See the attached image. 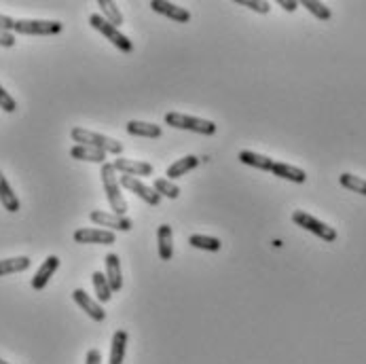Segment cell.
Listing matches in <instances>:
<instances>
[{"instance_id":"cell-17","label":"cell","mask_w":366,"mask_h":364,"mask_svg":"<svg viewBox=\"0 0 366 364\" xmlns=\"http://www.w3.org/2000/svg\"><path fill=\"white\" fill-rule=\"evenodd\" d=\"M199 165V157L197 155H186V157H182V159H178V161H174L172 165L167 167V172H165V176H167V180H178L180 176H184V174H188V172H193L195 167Z\"/></svg>"},{"instance_id":"cell-23","label":"cell","mask_w":366,"mask_h":364,"mask_svg":"<svg viewBox=\"0 0 366 364\" xmlns=\"http://www.w3.org/2000/svg\"><path fill=\"white\" fill-rule=\"evenodd\" d=\"M32 265L28 256H15V258H3L0 260V278L11 276V274H21Z\"/></svg>"},{"instance_id":"cell-20","label":"cell","mask_w":366,"mask_h":364,"mask_svg":"<svg viewBox=\"0 0 366 364\" xmlns=\"http://www.w3.org/2000/svg\"><path fill=\"white\" fill-rule=\"evenodd\" d=\"M0 204H3V208H5L7 212H11V214L19 212V208H21V204H19L17 195L13 193V189H11V184H9V180L3 176V172H0Z\"/></svg>"},{"instance_id":"cell-28","label":"cell","mask_w":366,"mask_h":364,"mask_svg":"<svg viewBox=\"0 0 366 364\" xmlns=\"http://www.w3.org/2000/svg\"><path fill=\"white\" fill-rule=\"evenodd\" d=\"M339 182H341V186H345L347 191H352V193H360V195L366 197V180H364V178L345 172V174H341V176H339Z\"/></svg>"},{"instance_id":"cell-31","label":"cell","mask_w":366,"mask_h":364,"mask_svg":"<svg viewBox=\"0 0 366 364\" xmlns=\"http://www.w3.org/2000/svg\"><path fill=\"white\" fill-rule=\"evenodd\" d=\"M0 108H3L5 112H15L17 110V102L11 98L9 91H5L3 85H0Z\"/></svg>"},{"instance_id":"cell-32","label":"cell","mask_w":366,"mask_h":364,"mask_svg":"<svg viewBox=\"0 0 366 364\" xmlns=\"http://www.w3.org/2000/svg\"><path fill=\"white\" fill-rule=\"evenodd\" d=\"M13 26H15V19H13V17H9V15H3V13H0V30L11 32V30H13Z\"/></svg>"},{"instance_id":"cell-18","label":"cell","mask_w":366,"mask_h":364,"mask_svg":"<svg viewBox=\"0 0 366 364\" xmlns=\"http://www.w3.org/2000/svg\"><path fill=\"white\" fill-rule=\"evenodd\" d=\"M125 130H127L130 136H138V138H151V140H157V138L163 136L161 125H157V123H146V121H127Z\"/></svg>"},{"instance_id":"cell-25","label":"cell","mask_w":366,"mask_h":364,"mask_svg":"<svg viewBox=\"0 0 366 364\" xmlns=\"http://www.w3.org/2000/svg\"><path fill=\"white\" fill-rule=\"evenodd\" d=\"M188 244L197 250H206V252H218L223 248V241L218 237H210V235H191Z\"/></svg>"},{"instance_id":"cell-4","label":"cell","mask_w":366,"mask_h":364,"mask_svg":"<svg viewBox=\"0 0 366 364\" xmlns=\"http://www.w3.org/2000/svg\"><path fill=\"white\" fill-rule=\"evenodd\" d=\"M89 26H91L93 30L100 32L102 36H106L121 53H132V51H134V43H132L123 32H119V28L110 26V23H108L102 15H95V13L89 15Z\"/></svg>"},{"instance_id":"cell-5","label":"cell","mask_w":366,"mask_h":364,"mask_svg":"<svg viewBox=\"0 0 366 364\" xmlns=\"http://www.w3.org/2000/svg\"><path fill=\"white\" fill-rule=\"evenodd\" d=\"M13 30L26 36H56L64 30V23L47 19H15Z\"/></svg>"},{"instance_id":"cell-36","label":"cell","mask_w":366,"mask_h":364,"mask_svg":"<svg viewBox=\"0 0 366 364\" xmlns=\"http://www.w3.org/2000/svg\"><path fill=\"white\" fill-rule=\"evenodd\" d=\"M0 364H11V362H5L3 358H0Z\"/></svg>"},{"instance_id":"cell-24","label":"cell","mask_w":366,"mask_h":364,"mask_svg":"<svg viewBox=\"0 0 366 364\" xmlns=\"http://www.w3.org/2000/svg\"><path fill=\"white\" fill-rule=\"evenodd\" d=\"M91 282H93V288H95V301L97 303H108L110 297H112V290H110V284H108L106 276L100 274V271H93L91 274Z\"/></svg>"},{"instance_id":"cell-21","label":"cell","mask_w":366,"mask_h":364,"mask_svg":"<svg viewBox=\"0 0 366 364\" xmlns=\"http://www.w3.org/2000/svg\"><path fill=\"white\" fill-rule=\"evenodd\" d=\"M70 157L72 159H79V161H89V163H106V153L104 151H97V149H91V147H77L70 149Z\"/></svg>"},{"instance_id":"cell-34","label":"cell","mask_w":366,"mask_h":364,"mask_svg":"<svg viewBox=\"0 0 366 364\" xmlns=\"http://www.w3.org/2000/svg\"><path fill=\"white\" fill-rule=\"evenodd\" d=\"M278 5H280L284 11H288V13H295L301 3H297V0H278Z\"/></svg>"},{"instance_id":"cell-12","label":"cell","mask_w":366,"mask_h":364,"mask_svg":"<svg viewBox=\"0 0 366 364\" xmlns=\"http://www.w3.org/2000/svg\"><path fill=\"white\" fill-rule=\"evenodd\" d=\"M151 9L159 15H165L169 19H174L178 23H188L191 21V11H186L184 7H178L174 3H167V0H153L151 3Z\"/></svg>"},{"instance_id":"cell-7","label":"cell","mask_w":366,"mask_h":364,"mask_svg":"<svg viewBox=\"0 0 366 364\" xmlns=\"http://www.w3.org/2000/svg\"><path fill=\"white\" fill-rule=\"evenodd\" d=\"M89 221L95 223L97 227H106V231H132L134 223L130 221L127 216H119L112 212H102V210H93L89 212Z\"/></svg>"},{"instance_id":"cell-14","label":"cell","mask_w":366,"mask_h":364,"mask_svg":"<svg viewBox=\"0 0 366 364\" xmlns=\"http://www.w3.org/2000/svg\"><path fill=\"white\" fill-rule=\"evenodd\" d=\"M58 269H60V258H58L56 254L47 256V258H45V263L38 267L36 276L32 278V288H34V290H42V288L49 284V280L53 278V274H56Z\"/></svg>"},{"instance_id":"cell-29","label":"cell","mask_w":366,"mask_h":364,"mask_svg":"<svg viewBox=\"0 0 366 364\" xmlns=\"http://www.w3.org/2000/svg\"><path fill=\"white\" fill-rule=\"evenodd\" d=\"M301 7H305L313 17H318V19H322V21L332 19V11H330L324 3H318V0H303Z\"/></svg>"},{"instance_id":"cell-30","label":"cell","mask_w":366,"mask_h":364,"mask_svg":"<svg viewBox=\"0 0 366 364\" xmlns=\"http://www.w3.org/2000/svg\"><path fill=\"white\" fill-rule=\"evenodd\" d=\"M237 5H241V7H248L250 11H256V13H263V15H267L271 11V5L267 3V0H235Z\"/></svg>"},{"instance_id":"cell-35","label":"cell","mask_w":366,"mask_h":364,"mask_svg":"<svg viewBox=\"0 0 366 364\" xmlns=\"http://www.w3.org/2000/svg\"><path fill=\"white\" fill-rule=\"evenodd\" d=\"M0 47H15V36L11 32L0 30Z\"/></svg>"},{"instance_id":"cell-13","label":"cell","mask_w":366,"mask_h":364,"mask_svg":"<svg viewBox=\"0 0 366 364\" xmlns=\"http://www.w3.org/2000/svg\"><path fill=\"white\" fill-rule=\"evenodd\" d=\"M127 345H130V332L125 328H119L112 335V341H110L108 364H123L125 362V354H127Z\"/></svg>"},{"instance_id":"cell-26","label":"cell","mask_w":366,"mask_h":364,"mask_svg":"<svg viewBox=\"0 0 366 364\" xmlns=\"http://www.w3.org/2000/svg\"><path fill=\"white\" fill-rule=\"evenodd\" d=\"M97 7H100L102 17L110 23V26L119 28L121 23H123V15H121V11L117 9V5L110 3V0H97Z\"/></svg>"},{"instance_id":"cell-10","label":"cell","mask_w":366,"mask_h":364,"mask_svg":"<svg viewBox=\"0 0 366 364\" xmlns=\"http://www.w3.org/2000/svg\"><path fill=\"white\" fill-rule=\"evenodd\" d=\"M72 299H75V303L89 315L91 320H95V322H104L106 320V311H104V307L97 303L95 299H91L83 288H77L75 293H72Z\"/></svg>"},{"instance_id":"cell-11","label":"cell","mask_w":366,"mask_h":364,"mask_svg":"<svg viewBox=\"0 0 366 364\" xmlns=\"http://www.w3.org/2000/svg\"><path fill=\"white\" fill-rule=\"evenodd\" d=\"M72 237H75L77 244H97V246L114 244V233L106 229H79Z\"/></svg>"},{"instance_id":"cell-9","label":"cell","mask_w":366,"mask_h":364,"mask_svg":"<svg viewBox=\"0 0 366 364\" xmlns=\"http://www.w3.org/2000/svg\"><path fill=\"white\" fill-rule=\"evenodd\" d=\"M114 169L117 172H121L123 176H153L155 174V167L151 163H146V161H134V159H125V157H119L114 159Z\"/></svg>"},{"instance_id":"cell-19","label":"cell","mask_w":366,"mask_h":364,"mask_svg":"<svg viewBox=\"0 0 366 364\" xmlns=\"http://www.w3.org/2000/svg\"><path fill=\"white\" fill-rule=\"evenodd\" d=\"M157 244H159L161 260H172V256H174V233H172V227L161 225L157 229Z\"/></svg>"},{"instance_id":"cell-16","label":"cell","mask_w":366,"mask_h":364,"mask_svg":"<svg viewBox=\"0 0 366 364\" xmlns=\"http://www.w3.org/2000/svg\"><path fill=\"white\" fill-rule=\"evenodd\" d=\"M271 174H273V176H278V178H282V180L297 182V184H303V182L307 180L305 169L295 167V165H288V163H282V161H273Z\"/></svg>"},{"instance_id":"cell-15","label":"cell","mask_w":366,"mask_h":364,"mask_svg":"<svg viewBox=\"0 0 366 364\" xmlns=\"http://www.w3.org/2000/svg\"><path fill=\"white\" fill-rule=\"evenodd\" d=\"M104 263H106V280H108V284H110V290L112 293H119L121 288H123V274H121V258L117 256V254H106V258H104Z\"/></svg>"},{"instance_id":"cell-33","label":"cell","mask_w":366,"mask_h":364,"mask_svg":"<svg viewBox=\"0 0 366 364\" xmlns=\"http://www.w3.org/2000/svg\"><path fill=\"white\" fill-rule=\"evenodd\" d=\"M85 364H102V354H100V350H89L87 352V360H85Z\"/></svg>"},{"instance_id":"cell-1","label":"cell","mask_w":366,"mask_h":364,"mask_svg":"<svg viewBox=\"0 0 366 364\" xmlns=\"http://www.w3.org/2000/svg\"><path fill=\"white\" fill-rule=\"evenodd\" d=\"M72 140L81 147H91V149H97V151H104L106 155H121L123 153V144L114 138H108L104 134H95L91 130H85V128H72L70 132Z\"/></svg>"},{"instance_id":"cell-8","label":"cell","mask_w":366,"mask_h":364,"mask_svg":"<svg viewBox=\"0 0 366 364\" xmlns=\"http://www.w3.org/2000/svg\"><path fill=\"white\" fill-rule=\"evenodd\" d=\"M119 184H121V186H125L130 193H134V195H138L142 202H146V204L153 206V208H157V206L161 204V195H159V193H157L153 186L144 184L140 178H134V176H121V178H119Z\"/></svg>"},{"instance_id":"cell-3","label":"cell","mask_w":366,"mask_h":364,"mask_svg":"<svg viewBox=\"0 0 366 364\" xmlns=\"http://www.w3.org/2000/svg\"><path fill=\"white\" fill-rule=\"evenodd\" d=\"M165 125L174 128V130H186V132H195L202 136H214L216 134V123L208 119H199V117H191V114H182V112H167L165 114Z\"/></svg>"},{"instance_id":"cell-6","label":"cell","mask_w":366,"mask_h":364,"mask_svg":"<svg viewBox=\"0 0 366 364\" xmlns=\"http://www.w3.org/2000/svg\"><path fill=\"white\" fill-rule=\"evenodd\" d=\"M292 223H295L297 227H301V229H305V231H309V233H313V235H318L324 241H334L337 239V231L330 225L318 221L315 216H311V214H307L303 210L292 212Z\"/></svg>"},{"instance_id":"cell-27","label":"cell","mask_w":366,"mask_h":364,"mask_svg":"<svg viewBox=\"0 0 366 364\" xmlns=\"http://www.w3.org/2000/svg\"><path fill=\"white\" fill-rule=\"evenodd\" d=\"M153 189L159 193L161 197H167V199H178L180 197V186L172 180H167V178H155Z\"/></svg>"},{"instance_id":"cell-22","label":"cell","mask_w":366,"mask_h":364,"mask_svg":"<svg viewBox=\"0 0 366 364\" xmlns=\"http://www.w3.org/2000/svg\"><path fill=\"white\" fill-rule=\"evenodd\" d=\"M239 161L243 165H250V167H256V169H263V172H271L273 167V159L267 157V155H258L254 151H241L239 153Z\"/></svg>"},{"instance_id":"cell-2","label":"cell","mask_w":366,"mask_h":364,"mask_svg":"<svg viewBox=\"0 0 366 364\" xmlns=\"http://www.w3.org/2000/svg\"><path fill=\"white\" fill-rule=\"evenodd\" d=\"M102 184H104V193H106V199L112 208V214H119V216H125L127 212V202L125 197L121 195V184H119V178H117V169L112 163H104L102 165Z\"/></svg>"}]
</instances>
